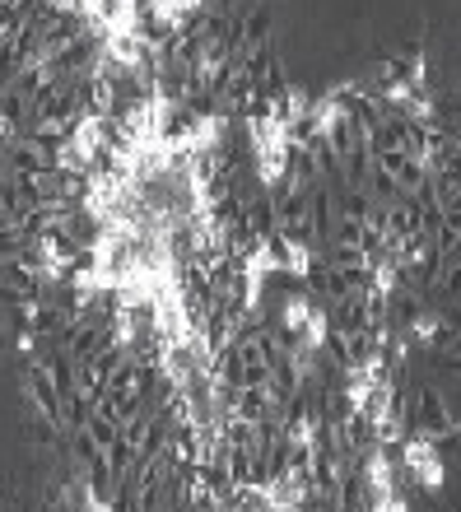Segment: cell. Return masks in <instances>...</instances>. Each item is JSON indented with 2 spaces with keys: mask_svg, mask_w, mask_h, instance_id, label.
<instances>
[{
  "mask_svg": "<svg viewBox=\"0 0 461 512\" xmlns=\"http://www.w3.org/2000/svg\"><path fill=\"white\" fill-rule=\"evenodd\" d=\"M396 475H406L424 494H438V489L448 485V461L438 452V443H429L424 433L406 429V438L396 443Z\"/></svg>",
  "mask_w": 461,
  "mask_h": 512,
  "instance_id": "obj_1",
  "label": "cell"
},
{
  "mask_svg": "<svg viewBox=\"0 0 461 512\" xmlns=\"http://www.w3.org/2000/svg\"><path fill=\"white\" fill-rule=\"evenodd\" d=\"M415 415H410V429L424 433L429 443H457V410L443 401V391L420 387L415 391Z\"/></svg>",
  "mask_w": 461,
  "mask_h": 512,
  "instance_id": "obj_2",
  "label": "cell"
},
{
  "mask_svg": "<svg viewBox=\"0 0 461 512\" xmlns=\"http://www.w3.org/2000/svg\"><path fill=\"white\" fill-rule=\"evenodd\" d=\"M0 159L10 168V177H42V173H56V159H52V145H42L33 135H19L14 145L0 149Z\"/></svg>",
  "mask_w": 461,
  "mask_h": 512,
  "instance_id": "obj_3",
  "label": "cell"
},
{
  "mask_svg": "<svg viewBox=\"0 0 461 512\" xmlns=\"http://www.w3.org/2000/svg\"><path fill=\"white\" fill-rule=\"evenodd\" d=\"M452 331H457V326H452L443 312L420 308V312H415V322L406 326V340H410V345H424V350H438V345H443Z\"/></svg>",
  "mask_w": 461,
  "mask_h": 512,
  "instance_id": "obj_4",
  "label": "cell"
},
{
  "mask_svg": "<svg viewBox=\"0 0 461 512\" xmlns=\"http://www.w3.org/2000/svg\"><path fill=\"white\" fill-rule=\"evenodd\" d=\"M312 308H317V303H312L308 289H289L285 303H280V326H275V331H285L289 340H299V331L308 326Z\"/></svg>",
  "mask_w": 461,
  "mask_h": 512,
  "instance_id": "obj_5",
  "label": "cell"
}]
</instances>
